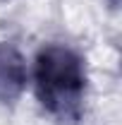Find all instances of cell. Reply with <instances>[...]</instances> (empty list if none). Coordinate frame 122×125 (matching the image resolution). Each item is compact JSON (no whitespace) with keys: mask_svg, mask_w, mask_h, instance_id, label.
<instances>
[{"mask_svg":"<svg viewBox=\"0 0 122 125\" xmlns=\"http://www.w3.org/2000/svg\"><path fill=\"white\" fill-rule=\"evenodd\" d=\"M34 84L41 106L58 120H77L86 92V67L81 55L65 43H48L38 51Z\"/></svg>","mask_w":122,"mask_h":125,"instance_id":"6da1fadb","label":"cell"},{"mask_svg":"<svg viewBox=\"0 0 122 125\" xmlns=\"http://www.w3.org/2000/svg\"><path fill=\"white\" fill-rule=\"evenodd\" d=\"M26 87V62L12 43H0V101H15Z\"/></svg>","mask_w":122,"mask_h":125,"instance_id":"7a4b0ae2","label":"cell"},{"mask_svg":"<svg viewBox=\"0 0 122 125\" xmlns=\"http://www.w3.org/2000/svg\"><path fill=\"white\" fill-rule=\"evenodd\" d=\"M108 2H110L113 7H117V2H120V0H108Z\"/></svg>","mask_w":122,"mask_h":125,"instance_id":"3957f363","label":"cell"}]
</instances>
